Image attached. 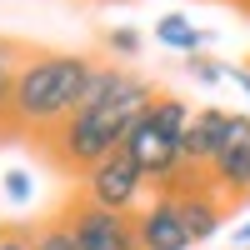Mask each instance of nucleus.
<instances>
[{"label": "nucleus", "instance_id": "obj_1", "mask_svg": "<svg viewBox=\"0 0 250 250\" xmlns=\"http://www.w3.org/2000/svg\"><path fill=\"white\" fill-rule=\"evenodd\" d=\"M90 75H95V60L85 55H65V50L30 55L10 90V120L25 125V130H60L80 110Z\"/></svg>", "mask_w": 250, "mask_h": 250}, {"label": "nucleus", "instance_id": "obj_2", "mask_svg": "<svg viewBox=\"0 0 250 250\" xmlns=\"http://www.w3.org/2000/svg\"><path fill=\"white\" fill-rule=\"evenodd\" d=\"M155 105V85L150 80H130L115 100H105V105L95 110H80L70 115L60 130H50V150L60 165H80V170H95L105 155L125 150V140H130V130L140 125V115Z\"/></svg>", "mask_w": 250, "mask_h": 250}, {"label": "nucleus", "instance_id": "obj_3", "mask_svg": "<svg viewBox=\"0 0 250 250\" xmlns=\"http://www.w3.org/2000/svg\"><path fill=\"white\" fill-rule=\"evenodd\" d=\"M185 125H190V105L175 95H155V105L125 140V155L145 170V180L170 185L175 175H185Z\"/></svg>", "mask_w": 250, "mask_h": 250}, {"label": "nucleus", "instance_id": "obj_4", "mask_svg": "<svg viewBox=\"0 0 250 250\" xmlns=\"http://www.w3.org/2000/svg\"><path fill=\"white\" fill-rule=\"evenodd\" d=\"M60 225L75 235L80 250H140L135 220L120 215V210H105V205H95V200H85V195H75V200L65 205Z\"/></svg>", "mask_w": 250, "mask_h": 250}, {"label": "nucleus", "instance_id": "obj_5", "mask_svg": "<svg viewBox=\"0 0 250 250\" xmlns=\"http://www.w3.org/2000/svg\"><path fill=\"white\" fill-rule=\"evenodd\" d=\"M140 190H145V170H140V165L125 155V150L105 155L95 170H85V200L105 205V210L130 215V205L140 200Z\"/></svg>", "mask_w": 250, "mask_h": 250}, {"label": "nucleus", "instance_id": "obj_6", "mask_svg": "<svg viewBox=\"0 0 250 250\" xmlns=\"http://www.w3.org/2000/svg\"><path fill=\"white\" fill-rule=\"evenodd\" d=\"M210 185L215 190H250V115H230V125H225V140L220 150L210 160Z\"/></svg>", "mask_w": 250, "mask_h": 250}, {"label": "nucleus", "instance_id": "obj_7", "mask_svg": "<svg viewBox=\"0 0 250 250\" xmlns=\"http://www.w3.org/2000/svg\"><path fill=\"white\" fill-rule=\"evenodd\" d=\"M135 235H140V250H190V230H185V220H180L170 195H160L135 220Z\"/></svg>", "mask_w": 250, "mask_h": 250}, {"label": "nucleus", "instance_id": "obj_8", "mask_svg": "<svg viewBox=\"0 0 250 250\" xmlns=\"http://www.w3.org/2000/svg\"><path fill=\"white\" fill-rule=\"evenodd\" d=\"M225 125H230V115L215 110V105H205V110H190V125H185V170H210V160L220 150V140H225Z\"/></svg>", "mask_w": 250, "mask_h": 250}, {"label": "nucleus", "instance_id": "obj_9", "mask_svg": "<svg viewBox=\"0 0 250 250\" xmlns=\"http://www.w3.org/2000/svg\"><path fill=\"white\" fill-rule=\"evenodd\" d=\"M155 40H160V45H170V50L200 55V45H205V30H195L185 15H160V20H155Z\"/></svg>", "mask_w": 250, "mask_h": 250}, {"label": "nucleus", "instance_id": "obj_10", "mask_svg": "<svg viewBox=\"0 0 250 250\" xmlns=\"http://www.w3.org/2000/svg\"><path fill=\"white\" fill-rule=\"evenodd\" d=\"M30 245H35V250H80V245H75V235H70L65 225H60V220H50V225H40Z\"/></svg>", "mask_w": 250, "mask_h": 250}, {"label": "nucleus", "instance_id": "obj_11", "mask_svg": "<svg viewBox=\"0 0 250 250\" xmlns=\"http://www.w3.org/2000/svg\"><path fill=\"white\" fill-rule=\"evenodd\" d=\"M15 75H20L15 50H10V45H0V115H10V90H15Z\"/></svg>", "mask_w": 250, "mask_h": 250}, {"label": "nucleus", "instance_id": "obj_12", "mask_svg": "<svg viewBox=\"0 0 250 250\" xmlns=\"http://www.w3.org/2000/svg\"><path fill=\"white\" fill-rule=\"evenodd\" d=\"M190 75L205 80V85H215L220 75H230V65H215V60H200V55H195V60H190Z\"/></svg>", "mask_w": 250, "mask_h": 250}, {"label": "nucleus", "instance_id": "obj_13", "mask_svg": "<svg viewBox=\"0 0 250 250\" xmlns=\"http://www.w3.org/2000/svg\"><path fill=\"white\" fill-rule=\"evenodd\" d=\"M110 50H115V55H135V50H140V35H135L130 25H120V30H110Z\"/></svg>", "mask_w": 250, "mask_h": 250}, {"label": "nucleus", "instance_id": "obj_14", "mask_svg": "<svg viewBox=\"0 0 250 250\" xmlns=\"http://www.w3.org/2000/svg\"><path fill=\"white\" fill-rule=\"evenodd\" d=\"M5 195L10 200H30V175L25 170H5Z\"/></svg>", "mask_w": 250, "mask_h": 250}, {"label": "nucleus", "instance_id": "obj_15", "mask_svg": "<svg viewBox=\"0 0 250 250\" xmlns=\"http://www.w3.org/2000/svg\"><path fill=\"white\" fill-rule=\"evenodd\" d=\"M0 250H35V245L20 235V230H0Z\"/></svg>", "mask_w": 250, "mask_h": 250}, {"label": "nucleus", "instance_id": "obj_16", "mask_svg": "<svg viewBox=\"0 0 250 250\" xmlns=\"http://www.w3.org/2000/svg\"><path fill=\"white\" fill-rule=\"evenodd\" d=\"M230 80H235V85H240V90L250 95V70H230Z\"/></svg>", "mask_w": 250, "mask_h": 250}, {"label": "nucleus", "instance_id": "obj_17", "mask_svg": "<svg viewBox=\"0 0 250 250\" xmlns=\"http://www.w3.org/2000/svg\"><path fill=\"white\" fill-rule=\"evenodd\" d=\"M235 240H240V245H250V220H245L240 230H235Z\"/></svg>", "mask_w": 250, "mask_h": 250}, {"label": "nucleus", "instance_id": "obj_18", "mask_svg": "<svg viewBox=\"0 0 250 250\" xmlns=\"http://www.w3.org/2000/svg\"><path fill=\"white\" fill-rule=\"evenodd\" d=\"M240 5H250V0H240Z\"/></svg>", "mask_w": 250, "mask_h": 250}]
</instances>
